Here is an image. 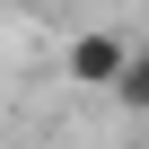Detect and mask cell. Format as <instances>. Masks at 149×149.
<instances>
[{
  "mask_svg": "<svg viewBox=\"0 0 149 149\" xmlns=\"http://www.w3.org/2000/svg\"><path fill=\"white\" fill-rule=\"evenodd\" d=\"M140 149H149V140H140Z\"/></svg>",
  "mask_w": 149,
  "mask_h": 149,
  "instance_id": "3957f363",
  "label": "cell"
},
{
  "mask_svg": "<svg viewBox=\"0 0 149 149\" xmlns=\"http://www.w3.org/2000/svg\"><path fill=\"white\" fill-rule=\"evenodd\" d=\"M123 61H132V44H123L114 26H79V35H70V53H61V70H70V88H88V97H114V79H123Z\"/></svg>",
  "mask_w": 149,
  "mask_h": 149,
  "instance_id": "6da1fadb",
  "label": "cell"
},
{
  "mask_svg": "<svg viewBox=\"0 0 149 149\" xmlns=\"http://www.w3.org/2000/svg\"><path fill=\"white\" fill-rule=\"evenodd\" d=\"M114 105H123V114H149V44H132L123 79H114Z\"/></svg>",
  "mask_w": 149,
  "mask_h": 149,
  "instance_id": "7a4b0ae2",
  "label": "cell"
}]
</instances>
